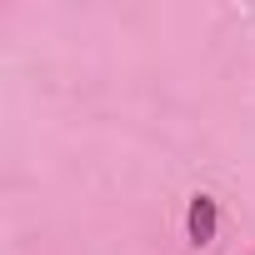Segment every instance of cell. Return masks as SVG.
Returning <instances> with one entry per match:
<instances>
[{
  "label": "cell",
  "instance_id": "6da1fadb",
  "mask_svg": "<svg viewBox=\"0 0 255 255\" xmlns=\"http://www.w3.org/2000/svg\"><path fill=\"white\" fill-rule=\"evenodd\" d=\"M215 225H220V210H215V195H190V210H185V235L195 250H205L215 240Z\"/></svg>",
  "mask_w": 255,
  "mask_h": 255
}]
</instances>
